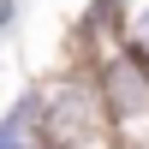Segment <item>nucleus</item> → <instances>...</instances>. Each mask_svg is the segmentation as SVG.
Instances as JSON below:
<instances>
[{"label": "nucleus", "mask_w": 149, "mask_h": 149, "mask_svg": "<svg viewBox=\"0 0 149 149\" xmlns=\"http://www.w3.org/2000/svg\"><path fill=\"white\" fill-rule=\"evenodd\" d=\"M119 54L137 60V66L149 72V0H143V6H125V36H119Z\"/></svg>", "instance_id": "nucleus-1"}, {"label": "nucleus", "mask_w": 149, "mask_h": 149, "mask_svg": "<svg viewBox=\"0 0 149 149\" xmlns=\"http://www.w3.org/2000/svg\"><path fill=\"white\" fill-rule=\"evenodd\" d=\"M18 12H24V0H0V42L18 30Z\"/></svg>", "instance_id": "nucleus-2"}, {"label": "nucleus", "mask_w": 149, "mask_h": 149, "mask_svg": "<svg viewBox=\"0 0 149 149\" xmlns=\"http://www.w3.org/2000/svg\"><path fill=\"white\" fill-rule=\"evenodd\" d=\"M119 6H131V0H119ZM137 6H143V0H137Z\"/></svg>", "instance_id": "nucleus-3"}]
</instances>
